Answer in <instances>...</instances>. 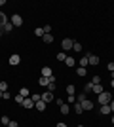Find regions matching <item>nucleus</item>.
<instances>
[{
  "mask_svg": "<svg viewBox=\"0 0 114 127\" xmlns=\"http://www.w3.org/2000/svg\"><path fill=\"white\" fill-rule=\"evenodd\" d=\"M101 114H103V116L110 114V106H109V104H103V106H101Z\"/></svg>",
  "mask_w": 114,
  "mask_h": 127,
  "instance_id": "dca6fc26",
  "label": "nucleus"
},
{
  "mask_svg": "<svg viewBox=\"0 0 114 127\" xmlns=\"http://www.w3.org/2000/svg\"><path fill=\"white\" fill-rule=\"evenodd\" d=\"M0 91H2V93H4V91H8V84H6V82H2V84H0Z\"/></svg>",
  "mask_w": 114,
  "mask_h": 127,
  "instance_id": "7c9ffc66",
  "label": "nucleus"
},
{
  "mask_svg": "<svg viewBox=\"0 0 114 127\" xmlns=\"http://www.w3.org/2000/svg\"><path fill=\"white\" fill-rule=\"evenodd\" d=\"M72 49H74V51H82V44L74 42V46H72Z\"/></svg>",
  "mask_w": 114,
  "mask_h": 127,
  "instance_id": "cd10ccee",
  "label": "nucleus"
},
{
  "mask_svg": "<svg viewBox=\"0 0 114 127\" xmlns=\"http://www.w3.org/2000/svg\"><path fill=\"white\" fill-rule=\"evenodd\" d=\"M34 108L40 110V112H44V110H46V102H44V101H38L36 104H34Z\"/></svg>",
  "mask_w": 114,
  "mask_h": 127,
  "instance_id": "9b49d317",
  "label": "nucleus"
},
{
  "mask_svg": "<svg viewBox=\"0 0 114 127\" xmlns=\"http://www.w3.org/2000/svg\"><path fill=\"white\" fill-rule=\"evenodd\" d=\"M67 64H69V66H74V59L72 57H67V61H65Z\"/></svg>",
  "mask_w": 114,
  "mask_h": 127,
  "instance_id": "c85d7f7f",
  "label": "nucleus"
},
{
  "mask_svg": "<svg viewBox=\"0 0 114 127\" xmlns=\"http://www.w3.org/2000/svg\"><path fill=\"white\" fill-rule=\"evenodd\" d=\"M91 89H93V84L89 82V84H86V87H84V93H89Z\"/></svg>",
  "mask_w": 114,
  "mask_h": 127,
  "instance_id": "a878e982",
  "label": "nucleus"
},
{
  "mask_svg": "<svg viewBox=\"0 0 114 127\" xmlns=\"http://www.w3.org/2000/svg\"><path fill=\"white\" fill-rule=\"evenodd\" d=\"M67 93H69V97H76V89H74V85H67Z\"/></svg>",
  "mask_w": 114,
  "mask_h": 127,
  "instance_id": "4468645a",
  "label": "nucleus"
},
{
  "mask_svg": "<svg viewBox=\"0 0 114 127\" xmlns=\"http://www.w3.org/2000/svg\"><path fill=\"white\" fill-rule=\"evenodd\" d=\"M19 95L27 99V97H29V89H27V87H21V89H19Z\"/></svg>",
  "mask_w": 114,
  "mask_h": 127,
  "instance_id": "412c9836",
  "label": "nucleus"
},
{
  "mask_svg": "<svg viewBox=\"0 0 114 127\" xmlns=\"http://www.w3.org/2000/svg\"><path fill=\"white\" fill-rule=\"evenodd\" d=\"M80 104H82V108H84V110H91V108H93V102L89 101V99H86V101H82Z\"/></svg>",
  "mask_w": 114,
  "mask_h": 127,
  "instance_id": "39448f33",
  "label": "nucleus"
},
{
  "mask_svg": "<svg viewBox=\"0 0 114 127\" xmlns=\"http://www.w3.org/2000/svg\"><path fill=\"white\" fill-rule=\"evenodd\" d=\"M2 99H11V93L10 91H4V93H2Z\"/></svg>",
  "mask_w": 114,
  "mask_h": 127,
  "instance_id": "72a5a7b5",
  "label": "nucleus"
},
{
  "mask_svg": "<svg viewBox=\"0 0 114 127\" xmlns=\"http://www.w3.org/2000/svg\"><path fill=\"white\" fill-rule=\"evenodd\" d=\"M42 101L46 102V104H48V102H51V101H53V93H51V91H46V93H42Z\"/></svg>",
  "mask_w": 114,
  "mask_h": 127,
  "instance_id": "20e7f679",
  "label": "nucleus"
},
{
  "mask_svg": "<svg viewBox=\"0 0 114 127\" xmlns=\"http://www.w3.org/2000/svg\"><path fill=\"white\" fill-rule=\"evenodd\" d=\"M0 99H2V91H0Z\"/></svg>",
  "mask_w": 114,
  "mask_h": 127,
  "instance_id": "c03bdc74",
  "label": "nucleus"
},
{
  "mask_svg": "<svg viewBox=\"0 0 114 127\" xmlns=\"http://www.w3.org/2000/svg\"><path fill=\"white\" fill-rule=\"evenodd\" d=\"M110 85H112V87H114V80H112V82H110Z\"/></svg>",
  "mask_w": 114,
  "mask_h": 127,
  "instance_id": "79ce46f5",
  "label": "nucleus"
},
{
  "mask_svg": "<svg viewBox=\"0 0 114 127\" xmlns=\"http://www.w3.org/2000/svg\"><path fill=\"white\" fill-rule=\"evenodd\" d=\"M23 101H25V97H21V95L15 97V102H17V104H23Z\"/></svg>",
  "mask_w": 114,
  "mask_h": 127,
  "instance_id": "c756f323",
  "label": "nucleus"
},
{
  "mask_svg": "<svg viewBox=\"0 0 114 127\" xmlns=\"http://www.w3.org/2000/svg\"><path fill=\"white\" fill-rule=\"evenodd\" d=\"M31 99H33V102L36 104L38 101H42V95H31Z\"/></svg>",
  "mask_w": 114,
  "mask_h": 127,
  "instance_id": "bb28decb",
  "label": "nucleus"
},
{
  "mask_svg": "<svg viewBox=\"0 0 114 127\" xmlns=\"http://www.w3.org/2000/svg\"><path fill=\"white\" fill-rule=\"evenodd\" d=\"M112 123H114V116H112Z\"/></svg>",
  "mask_w": 114,
  "mask_h": 127,
  "instance_id": "a18cd8bd",
  "label": "nucleus"
},
{
  "mask_svg": "<svg viewBox=\"0 0 114 127\" xmlns=\"http://www.w3.org/2000/svg\"><path fill=\"white\" fill-rule=\"evenodd\" d=\"M101 82H103V80H101V76H93V78H91V84H93V85L101 84Z\"/></svg>",
  "mask_w": 114,
  "mask_h": 127,
  "instance_id": "5701e85b",
  "label": "nucleus"
},
{
  "mask_svg": "<svg viewBox=\"0 0 114 127\" xmlns=\"http://www.w3.org/2000/svg\"><path fill=\"white\" fill-rule=\"evenodd\" d=\"M38 84H40V85H48L49 82H48V78H44V76H42V78H40V82H38Z\"/></svg>",
  "mask_w": 114,
  "mask_h": 127,
  "instance_id": "2f4dec72",
  "label": "nucleus"
},
{
  "mask_svg": "<svg viewBox=\"0 0 114 127\" xmlns=\"http://www.w3.org/2000/svg\"><path fill=\"white\" fill-rule=\"evenodd\" d=\"M59 112H61V114H69V112H71V104L63 102V104L59 106Z\"/></svg>",
  "mask_w": 114,
  "mask_h": 127,
  "instance_id": "0eeeda50",
  "label": "nucleus"
},
{
  "mask_svg": "<svg viewBox=\"0 0 114 127\" xmlns=\"http://www.w3.org/2000/svg\"><path fill=\"white\" fill-rule=\"evenodd\" d=\"M8 127H19V123H17V122H10V123H8Z\"/></svg>",
  "mask_w": 114,
  "mask_h": 127,
  "instance_id": "e433bc0d",
  "label": "nucleus"
},
{
  "mask_svg": "<svg viewBox=\"0 0 114 127\" xmlns=\"http://www.w3.org/2000/svg\"><path fill=\"white\" fill-rule=\"evenodd\" d=\"M55 87H57V84H48V91H51V93L55 91Z\"/></svg>",
  "mask_w": 114,
  "mask_h": 127,
  "instance_id": "473e14b6",
  "label": "nucleus"
},
{
  "mask_svg": "<svg viewBox=\"0 0 114 127\" xmlns=\"http://www.w3.org/2000/svg\"><path fill=\"white\" fill-rule=\"evenodd\" d=\"M2 29H4V32H11V29H13V25H11V21H8L6 23L4 27H2Z\"/></svg>",
  "mask_w": 114,
  "mask_h": 127,
  "instance_id": "6ab92c4d",
  "label": "nucleus"
},
{
  "mask_svg": "<svg viewBox=\"0 0 114 127\" xmlns=\"http://www.w3.org/2000/svg\"><path fill=\"white\" fill-rule=\"evenodd\" d=\"M109 70H110V72H114V63H109Z\"/></svg>",
  "mask_w": 114,
  "mask_h": 127,
  "instance_id": "58836bf2",
  "label": "nucleus"
},
{
  "mask_svg": "<svg viewBox=\"0 0 114 127\" xmlns=\"http://www.w3.org/2000/svg\"><path fill=\"white\" fill-rule=\"evenodd\" d=\"M93 93H95V95H99V93H103V85H101V84H97V85H93Z\"/></svg>",
  "mask_w": 114,
  "mask_h": 127,
  "instance_id": "2eb2a0df",
  "label": "nucleus"
},
{
  "mask_svg": "<svg viewBox=\"0 0 114 127\" xmlns=\"http://www.w3.org/2000/svg\"><path fill=\"white\" fill-rule=\"evenodd\" d=\"M87 57H89V55H84V57L80 59V66H84V68H86L87 64H89V63H87Z\"/></svg>",
  "mask_w": 114,
  "mask_h": 127,
  "instance_id": "f3484780",
  "label": "nucleus"
},
{
  "mask_svg": "<svg viewBox=\"0 0 114 127\" xmlns=\"http://www.w3.org/2000/svg\"><path fill=\"white\" fill-rule=\"evenodd\" d=\"M78 127H84V125H78Z\"/></svg>",
  "mask_w": 114,
  "mask_h": 127,
  "instance_id": "49530a36",
  "label": "nucleus"
},
{
  "mask_svg": "<svg viewBox=\"0 0 114 127\" xmlns=\"http://www.w3.org/2000/svg\"><path fill=\"white\" fill-rule=\"evenodd\" d=\"M0 123H2V125H8V123H10V118H8V116H2V118H0Z\"/></svg>",
  "mask_w": 114,
  "mask_h": 127,
  "instance_id": "393cba45",
  "label": "nucleus"
},
{
  "mask_svg": "<svg viewBox=\"0 0 114 127\" xmlns=\"http://www.w3.org/2000/svg\"><path fill=\"white\" fill-rule=\"evenodd\" d=\"M19 63H21V57H19L17 53H13L10 57V64H19Z\"/></svg>",
  "mask_w": 114,
  "mask_h": 127,
  "instance_id": "6e6552de",
  "label": "nucleus"
},
{
  "mask_svg": "<svg viewBox=\"0 0 114 127\" xmlns=\"http://www.w3.org/2000/svg\"><path fill=\"white\" fill-rule=\"evenodd\" d=\"M42 76H44V78H49V76H53L51 68H49V66H44V68H42Z\"/></svg>",
  "mask_w": 114,
  "mask_h": 127,
  "instance_id": "9d476101",
  "label": "nucleus"
},
{
  "mask_svg": "<svg viewBox=\"0 0 114 127\" xmlns=\"http://www.w3.org/2000/svg\"><path fill=\"white\" fill-rule=\"evenodd\" d=\"M72 46H74V42H72L71 38H65V40L61 42V48L65 49V51H69V49H72Z\"/></svg>",
  "mask_w": 114,
  "mask_h": 127,
  "instance_id": "f03ea898",
  "label": "nucleus"
},
{
  "mask_svg": "<svg viewBox=\"0 0 114 127\" xmlns=\"http://www.w3.org/2000/svg\"><path fill=\"white\" fill-rule=\"evenodd\" d=\"M2 34H4V29H2V27H0V38H2Z\"/></svg>",
  "mask_w": 114,
  "mask_h": 127,
  "instance_id": "a19ab883",
  "label": "nucleus"
},
{
  "mask_svg": "<svg viewBox=\"0 0 114 127\" xmlns=\"http://www.w3.org/2000/svg\"><path fill=\"white\" fill-rule=\"evenodd\" d=\"M97 101H99V104H101V106L109 104V102L112 101V95H110L109 91H103V93H99V95H97Z\"/></svg>",
  "mask_w": 114,
  "mask_h": 127,
  "instance_id": "f257e3e1",
  "label": "nucleus"
},
{
  "mask_svg": "<svg viewBox=\"0 0 114 127\" xmlns=\"http://www.w3.org/2000/svg\"><path fill=\"white\" fill-rule=\"evenodd\" d=\"M8 23V15H6L4 11H0V27H4Z\"/></svg>",
  "mask_w": 114,
  "mask_h": 127,
  "instance_id": "f8f14e48",
  "label": "nucleus"
},
{
  "mask_svg": "<svg viewBox=\"0 0 114 127\" xmlns=\"http://www.w3.org/2000/svg\"><path fill=\"white\" fill-rule=\"evenodd\" d=\"M55 127H67V125H65V123H63V122H59V123H57V125H55Z\"/></svg>",
  "mask_w": 114,
  "mask_h": 127,
  "instance_id": "ea45409f",
  "label": "nucleus"
},
{
  "mask_svg": "<svg viewBox=\"0 0 114 127\" xmlns=\"http://www.w3.org/2000/svg\"><path fill=\"white\" fill-rule=\"evenodd\" d=\"M42 42L44 44H51V42H53V36H51V34H44V36H42Z\"/></svg>",
  "mask_w": 114,
  "mask_h": 127,
  "instance_id": "ddd939ff",
  "label": "nucleus"
},
{
  "mask_svg": "<svg viewBox=\"0 0 114 127\" xmlns=\"http://www.w3.org/2000/svg\"><path fill=\"white\" fill-rule=\"evenodd\" d=\"M74 112L76 114H82V112H84V108H82L80 102H74Z\"/></svg>",
  "mask_w": 114,
  "mask_h": 127,
  "instance_id": "a211bd4d",
  "label": "nucleus"
},
{
  "mask_svg": "<svg viewBox=\"0 0 114 127\" xmlns=\"http://www.w3.org/2000/svg\"><path fill=\"white\" fill-rule=\"evenodd\" d=\"M23 108H34V102H33V99H31V97H27V99H25V101H23Z\"/></svg>",
  "mask_w": 114,
  "mask_h": 127,
  "instance_id": "423d86ee",
  "label": "nucleus"
},
{
  "mask_svg": "<svg viewBox=\"0 0 114 127\" xmlns=\"http://www.w3.org/2000/svg\"><path fill=\"white\" fill-rule=\"evenodd\" d=\"M109 106H110V112H114V99H112V101L109 102Z\"/></svg>",
  "mask_w": 114,
  "mask_h": 127,
  "instance_id": "4c0bfd02",
  "label": "nucleus"
},
{
  "mask_svg": "<svg viewBox=\"0 0 114 127\" xmlns=\"http://www.w3.org/2000/svg\"><path fill=\"white\" fill-rule=\"evenodd\" d=\"M57 61H63V63L67 61V55H65V51H59V53H57Z\"/></svg>",
  "mask_w": 114,
  "mask_h": 127,
  "instance_id": "aec40b11",
  "label": "nucleus"
},
{
  "mask_svg": "<svg viewBox=\"0 0 114 127\" xmlns=\"http://www.w3.org/2000/svg\"><path fill=\"white\" fill-rule=\"evenodd\" d=\"M110 76H112V80H114V72H110Z\"/></svg>",
  "mask_w": 114,
  "mask_h": 127,
  "instance_id": "37998d69",
  "label": "nucleus"
},
{
  "mask_svg": "<svg viewBox=\"0 0 114 127\" xmlns=\"http://www.w3.org/2000/svg\"><path fill=\"white\" fill-rule=\"evenodd\" d=\"M11 25H13V27H21L23 25V17L17 15V13H15V15H11Z\"/></svg>",
  "mask_w": 114,
  "mask_h": 127,
  "instance_id": "7ed1b4c3",
  "label": "nucleus"
},
{
  "mask_svg": "<svg viewBox=\"0 0 114 127\" xmlns=\"http://www.w3.org/2000/svg\"><path fill=\"white\" fill-rule=\"evenodd\" d=\"M49 32H51V27L46 25V27H44V34H49Z\"/></svg>",
  "mask_w": 114,
  "mask_h": 127,
  "instance_id": "c9c22d12",
  "label": "nucleus"
},
{
  "mask_svg": "<svg viewBox=\"0 0 114 127\" xmlns=\"http://www.w3.org/2000/svg\"><path fill=\"white\" fill-rule=\"evenodd\" d=\"M34 34H36V36H44V29H36Z\"/></svg>",
  "mask_w": 114,
  "mask_h": 127,
  "instance_id": "f704fd0d",
  "label": "nucleus"
},
{
  "mask_svg": "<svg viewBox=\"0 0 114 127\" xmlns=\"http://www.w3.org/2000/svg\"><path fill=\"white\" fill-rule=\"evenodd\" d=\"M86 99H87L86 93H82V95H76V102H82V101H86Z\"/></svg>",
  "mask_w": 114,
  "mask_h": 127,
  "instance_id": "b1692460",
  "label": "nucleus"
},
{
  "mask_svg": "<svg viewBox=\"0 0 114 127\" xmlns=\"http://www.w3.org/2000/svg\"><path fill=\"white\" fill-rule=\"evenodd\" d=\"M76 74L78 76H86V68H84V66H78V68H76Z\"/></svg>",
  "mask_w": 114,
  "mask_h": 127,
  "instance_id": "4be33fe9",
  "label": "nucleus"
},
{
  "mask_svg": "<svg viewBox=\"0 0 114 127\" xmlns=\"http://www.w3.org/2000/svg\"><path fill=\"white\" fill-rule=\"evenodd\" d=\"M87 63L91 64V66H95V64H99V57L97 55H89V57H87Z\"/></svg>",
  "mask_w": 114,
  "mask_h": 127,
  "instance_id": "1a4fd4ad",
  "label": "nucleus"
}]
</instances>
